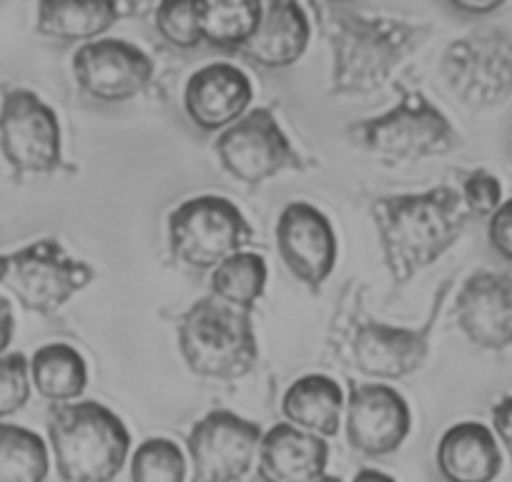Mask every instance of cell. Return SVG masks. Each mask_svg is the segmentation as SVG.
<instances>
[{"mask_svg": "<svg viewBox=\"0 0 512 482\" xmlns=\"http://www.w3.org/2000/svg\"><path fill=\"white\" fill-rule=\"evenodd\" d=\"M312 11L332 48V96L382 91L395 68L432 33L427 23L362 16L347 3H312Z\"/></svg>", "mask_w": 512, "mask_h": 482, "instance_id": "cell-1", "label": "cell"}, {"mask_svg": "<svg viewBox=\"0 0 512 482\" xmlns=\"http://www.w3.org/2000/svg\"><path fill=\"white\" fill-rule=\"evenodd\" d=\"M369 211L395 287H405L417 272L450 252L470 221L460 191L450 186L379 196Z\"/></svg>", "mask_w": 512, "mask_h": 482, "instance_id": "cell-2", "label": "cell"}, {"mask_svg": "<svg viewBox=\"0 0 512 482\" xmlns=\"http://www.w3.org/2000/svg\"><path fill=\"white\" fill-rule=\"evenodd\" d=\"M48 442L63 482H113L131 452L121 417L93 400L53 405Z\"/></svg>", "mask_w": 512, "mask_h": 482, "instance_id": "cell-3", "label": "cell"}, {"mask_svg": "<svg viewBox=\"0 0 512 482\" xmlns=\"http://www.w3.org/2000/svg\"><path fill=\"white\" fill-rule=\"evenodd\" d=\"M176 337L186 367L204 380H241L259 359L251 312L216 297L196 299L176 322Z\"/></svg>", "mask_w": 512, "mask_h": 482, "instance_id": "cell-4", "label": "cell"}, {"mask_svg": "<svg viewBox=\"0 0 512 482\" xmlns=\"http://www.w3.org/2000/svg\"><path fill=\"white\" fill-rule=\"evenodd\" d=\"M349 144L397 161L447 154L457 146V131L450 118L422 91L400 86V98L382 116L347 126Z\"/></svg>", "mask_w": 512, "mask_h": 482, "instance_id": "cell-5", "label": "cell"}, {"mask_svg": "<svg viewBox=\"0 0 512 482\" xmlns=\"http://www.w3.org/2000/svg\"><path fill=\"white\" fill-rule=\"evenodd\" d=\"M452 289V279H445L432 297L430 314L420 327H392L367 317L357 302L347 329H344V349L352 365L364 377L374 380H405L425 365L432 344V329L440 317L442 302Z\"/></svg>", "mask_w": 512, "mask_h": 482, "instance_id": "cell-6", "label": "cell"}, {"mask_svg": "<svg viewBox=\"0 0 512 482\" xmlns=\"http://www.w3.org/2000/svg\"><path fill=\"white\" fill-rule=\"evenodd\" d=\"M96 279L91 264L73 259L53 236L26 249L0 254V287H6L26 312L51 317L73 294Z\"/></svg>", "mask_w": 512, "mask_h": 482, "instance_id": "cell-7", "label": "cell"}, {"mask_svg": "<svg viewBox=\"0 0 512 482\" xmlns=\"http://www.w3.org/2000/svg\"><path fill=\"white\" fill-rule=\"evenodd\" d=\"M254 229L224 196L204 194L176 206L169 216L171 257L191 269L214 272L224 259L244 252Z\"/></svg>", "mask_w": 512, "mask_h": 482, "instance_id": "cell-8", "label": "cell"}, {"mask_svg": "<svg viewBox=\"0 0 512 482\" xmlns=\"http://www.w3.org/2000/svg\"><path fill=\"white\" fill-rule=\"evenodd\" d=\"M0 154L16 179L73 171L63 161L56 111L28 88H3L0 93Z\"/></svg>", "mask_w": 512, "mask_h": 482, "instance_id": "cell-9", "label": "cell"}, {"mask_svg": "<svg viewBox=\"0 0 512 482\" xmlns=\"http://www.w3.org/2000/svg\"><path fill=\"white\" fill-rule=\"evenodd\" d=\"M440 71L467 108L500 106L512 96V31L482 28L457 38L442 53Z\"/></svg>", "mask_w": 512, "mask_h": 482, "instance_id": "cell-10", "label": "cell"}, {"mask_svg": "<svg viewBox=\"0 0 512 482\" xmlns=\"http://www.w3.org/2000/svg\"><path fill=\"white\" fill-rule=\"evenodd\" d=\"M221 169L246 186H259L282 171H304L307 161L292 146L269 108H254L221 131L214 144Z\"/></svg>", "mask_w": 512, "mask_h": 482, "instance_id": "cell-11", "label": "cell"}, {"mask_svg": "<svg viewBox=\"0 0 512 482\" xmlns=\"http://www.w3.org/2000/svg\"><path fill=\"white\" fill-rule=\"evenodd\" d=\"M262 437L256 422L229 410L204 415L186 437L191 482H241L259 455Z\"/></svg>", "mask_w": 512, "mask_h": 482, "instance_id": "cell-12", "label": "cell"}, {"mask_svg": "<svg viewBox=\"0 0 512 482\" xmlns=\"http://www.w3.org/2000/svg\"><path fill=\"white\" fill-rule=\"evenodd\" d=\"M78 88L93 101L123 103L144 93L154 81V61L146 51L118 38L83 43L73 56Z\"/></svg>", "mask_w": 512, "mask_h": 482, "instance_id": "cell-13", "label": "cell"}, {"mask_svg": "<svg viewBox=\"0 0 512 482\" xmlns=\"http://www.w3.org/2000/svg\"><path fill=\"white\" fill-rule=\"evenodd\" d=\"M347 442L367 457L392 455L402 447L412 430V412L405 397L390 385L362 382L349 387Z\"/></svg>", "mask_w": 512, "mask_h": 482, "instance_id": "cell-14", "label": "cell"}, {"mask_svg": "<svg viewBox=\"0 0 512 482\" xmlns=\"http://www.w3.org/2000/svg\"><path fill=\"white\" fill-rule=\"evenodd\" d=\"M277 249L294 279L309 292H322L337 264V234L327 216L307 201H294L279 214Z\"/></svg>", "mask_w": 512, "mask_h": 482, "instance_id": "cell-15", "label": "cell"}, {"mask_svg": "<svg viewBox=\"0 0 512 482\" xmlns=\"http://www.w3.org/2000/svg\"><path fill=\"white\" fill-rule=\"evenodd\" d=\"M455 317L475 347L487 352L512 347V274L472 272L457 292Z\"/></svg>", "mask_w": 512, "mask_h": 482, "instance_id": "cell-16", "label": "cell"}, {"mask_svg": "<svg viewBox=\"0 0 512 482\" xmlns=\"http://www.w3.org/2000/svg\"><path fill=\"white\" fill-rule=\"evenodd\" d=\"M254 88L246 73L231 63H211L189 78L184 108L201 131H226L246 116Z\"/></svg>", "mask_w": 512, "mask_h": 482, "instance_id": "cell-17", "label": "cell"}, {"mask_svg": "<svg viewBox=\"0 0 512 482\" xmlns=\"http://www.w3.org/2000/svg\"><path fill=\"white\" fill-rule=\"evenodd\" d=\"M256 460L262 482H314L327 475L329 445L324 437L279 422L262 437Z\"/></svg>", "mask_w": 512, "mask_h": 482, "instance_id": "cell-18", "label": "cell"}, {"mask_svg": "<svg viewBox=\"0 0 512 482\" xmlns=\"http://www.w3.org/2000/svg\"><path fill=\"white\" fill-rule=\"evenodd\" d=\"M312 36L309 16L299 3H262V21L239 48L241 58L262 68H289L304 56Z\"/></svg>", "mask_w": 512, "mask_h": 482, "instance_id": "cell-19", "label": "cell"}, {"mask_svg": "<svg viewBox=\"0 0 512 482\" xmlns=\"http://www.w3.org/2000/svg\"><path fill=\"white\" fill-rule=\"evenodd\" d=\"M437 470L447 482H492L502 470V452L490 427L460 422L437 445Z\"/></svg>", "mask_w": 512, "mask_h": 482, "instance_id": "cell-20", "label": "cell"}, {"mask_svg": "<svg viewBox=\"0 0 512 482\" xmlns=\"http://www.w3.org/2000/svg\"><path fill=\"white\" fill-rule=\"evenodd\" d=\"M347 397L337 380L327 375H304L294 382L282 400V412L289 425L317 437H334Z\"/></svg>", "mask_w": 512, "mask_h": 482, "instance_id": "cell-21", "label": "cell"}, {"mask_svg": "<svg viewBox=\"0 0 512 482\" xmlns=\"http://www.w3.org/2000/svg\"><path fill=\"white\" fill-rule=\"evenodd\" d=\"M121 8L108 0L71 3V0H46L38 3L36 31L43 38L61 43L98 41V36L116 26Z\"/></svg>", "mask_w": 512, "mask_h": 482, "instance_id": "cell-22", "label": "cell"}, {"mask_svg": "<svg viewBox=\"0 0 512 482\" xmlns=\"http://www.w3.org/2000/svg\"><path fill=\"white\" fill-rule=\"evenodd\" d=\"M31 382L43 400L68 405L86 392V359L71 344H46L31 357Z\"/></svg>", "mask_w": 512, "mask_h": 482, "instance_id": "cell-23", "label": "cell"}, {"mask_svg": "<svg viewBox=\"0 0 512 482\" xmlns=\"http://www.w3.org/2000/svg\"><path fill=\"white\" fill-rule=\"evenodd\" d=\"M201 41L224 51H239L262 21V3L254 0H211L196 3Z\"/></svg>", "mask_w": 512, "mask_h": 482, "instance_id": "cell-24", "label": "cell"}, {"mask_svg": "<svg viewBox=\"0 0 512 482\" xmlns=\"http://www.w3.org/2000/svg\"><path fill=\"white\" fill-rule=\"evenodd\" d=\"M267 277L269 269L262 254L239 252L211 272V297L241 312H251L267 289Z\"/></svg>", "mask_w": 512, "mask_h": 482, "instance_id": "cell-25", "label": "cell"}, {"mask_svg": "<svg viewBox=\"0 0 512 482\" xmlns=\"http://www.w3.org/2000/svg\"><path fill=\"white\" fill-rule=\"evenodd\" d=\"M51 455L41 435L0 422V482H46Z\"/></svg>", "mask_w": 512, "mask_h": 482, "instance_id": "cell-26", "label": "cell"}, {"mask_svg": "<svg viewBox=\"0 0 512 482\" xmlns=\"http://www.w3.org/2000/svg\"><path fill=\"white\" fill-rule=\"evenodd\" d=\"M186 457L169 437H149L131 457V482H184Z\"/></svg>", "mask_w": 512, "mask_h": 482, "instance_id": "cell-27", "label": "cell"}, {"mask_svg": "<svg viewBox=\"0 0 512 482\" xmlns=\"http://www.w3.org/2000/svg\"><path fill=\"white\" fill-rule=\"evenodd\" d=\"M31 400V359L23 352L0 357V420L16 415Z\"/></svg>", "mask_w": 512, "mask_h": 482, "instance_id": "cell-28", "label": "cell"}, {"mask_svg": "<svg viewBox=\"0 0 512 482\" xmlns=\"http://www.w3.org/2000/svg\"><path fill=\"white\" fill-rule=\"evenodd\" d=\"M156 28H159L161 38L176 48H196L201 43L194 0H164V3H159Z\"/></svg>", "mask_w": 512, "mask_h": 482, "instance_id": "cell-29", "label": "cell"}, {"mask_svg": "<svg viewBox=\"0 0 512 482\" xmlns=\"http://www.w3.org/2000/svg\"><path fill=\"white\" fill-rule=\"evenodd\" d=\"M462 201L470 216H482L490 219L502 206V184L495 174L485 169H475L462 181Z\"/></svg>", "mask_w": 512, "mask_h": 482, "instance_id": "cell-30", "label": "cell"}, {"mask_svg": "<svg viewBox=\"0 0 512 482\" xmlns=\"http://www.w3.org/2000/svg\"><path fill=\"white\" fill-rule=\"evenodd\" d=\"M487 241L497 257L512 262V199L502 201L500 209L490 216L487 224Z\"/></svg>", "mask_w": 512, "mask_h": 482, "instance_id": "cell-31", "label": "cell"}, {"mask_svg": "<svg viewBox=\"0 0 512 482\" xmlns=\"http://www.w3.org/2000/svg\"><path fill=\"white\" fill-rule=\"evenodd\" d=\"M492 430H495L497 440L507 450V457L512 462V395L502 397L495 407H492Z\"/></svg>", "mask_w": 512, "mask_h": 482, "instance_id": "cell-32", "label": "cell"}, {"mask_svg": "<svg viewBox=\"0 0 512 482\" xmlns=\"http://www.w3.org/2000/svg\"><path fill=\"white\" fill-rule=\"evenodd\" d=\"M13 332H16V317H13V307L3 294H0V357L8 352L13 342Z\"/></svg>", "mask_w": 512, "mask_h": 482, "instance_id": "cell-33", "label": "cell"}, {"mask_svg": "<svg viewBox=\"0 0 512 482\" xmlns=\"http://www.w3.org/2000/svg\"><path fill=\"white\" fill-rule=\"evenodd\" d=\"M452 8L470 13V16H487V13L500 11L502 3H497V0H460V3H452Z\"/></svg>", "mask_w": 512, "mask_h": 482, "instance_id": "cell-34", "label": "cell"}, {"mask_svg": "<svg viewBox=\"0 0 512 482\" xmlns=\"http://www.w3.org/2000/svg\"><path fill=\"white\" fill-rule=\"evenodd\" d=\"M352 482H397V480L395 477L387 475V472L369 470V467H364V470H359L357 475H354Z\"/></svg>", "mask_w": 512, "mask_h": 482, "instance_id": "cell-35", "label": "cell"}, {"mask_svg": "<svg viewBox=\"0 0 512 482\" xmlns=\"http://www.w3.org/2000/svg\"><path fill=\"white\" fill-rule=\"evenodd\" d=\"M314 482H342V477H334V475H322V477H319V480H314Z\"/></svg>", "mask_w": 512, "mask_h": 482, "instance_id": "cell-36", "label": "cell"}]
</instances>
